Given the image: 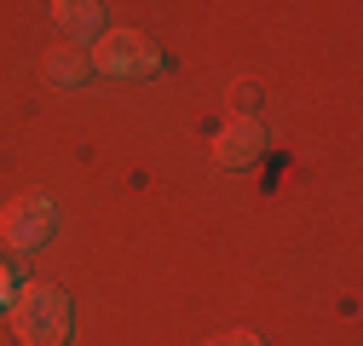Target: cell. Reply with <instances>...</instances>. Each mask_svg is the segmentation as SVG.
Segmentation results:
<instances>
[{
	"instance_id": "3",
	"label": "cell",
	"mask_w": 363,
	"mask_h": 346,
	"mask_svg": "<svg viewBox=\"0 0 363 346\" xmlns=\"http://www.w3.org/2000/svg\"><path fill=\"white\" fill-rule=\"evenodd\" d=\"M58 231V208H52V196H12L6 202V213H0V237H6V248H18V254H29V248H40Z\"/></svg>"
},
{
	"instance_id": "4",
	"label": "cell",
	"mask_w": 363,
	"mask_h": 346,
	"mask_svg": "<svg viewBox=\"0 0 363 346\" xmlns=\"http://www.w3.org/2000/svg\"><path fill=\"white\" fill-rule=\"evenodd\" d=\"M259 145H265V127L254 121V116H231L213 133V162L219 167H248L254 156H259Z\"/></svg>"
},
{
	"instance_id": "2",
	"label": "cell",
	"mask_w": 363,
	"mask_h": 346,
	"mask_svg": "<svg viewBox=\"0 0 363 346\" xmlns=\"http://www.w3.org/2000/svg\"><path fill=\"white\" fill-rule=\"evenodd\" d=\"M86 58H93V69H104V75H156V69H162L156 40L139 35V29H110V35H99L93 47H86Z\"/></svg>"
},
{
	"instance_id": "6",
	"label": "cell",
	"mask_w": 363,
	"mask_h": 346,
	"mask_svg": "<svg viewBox=\"0 0 363 346\" xmlns=\"http://www.w3.org/2000/svg\"><path fill=\"white\" fill-rule=\"evenodd\" d=\"M47 75H52L58 86H81L86 75H93V58H86L81 47H58V52L47 58Z\"/></svg>"
},
{
	"instance_id": "5",
	"label": "cell",
	"mask_w": 363,
	"mask_h": 346,
	"mask_svg": "<svg viewBox=\"0 0 363 346\" xmlns=\"http://www.w3.org/2000/svg\"><path fill=\"white\" fill-rule=\"evenodd\" d=\"M52 23L75 40H99L104 35V12H99V0H52Z\"/></svg>"
},
{
	"instance_id": "8",
	"label": "cell",
	"mask_w": 363,
	"mask_h": 346,
	"mask_svg": "<svg viewBox=\"0 0 363 346\" xmlns=\"http://www.w3.org/2000/svg\"><path fill=\"white\" fill-rule=\"evenodd\" d=\"M12 289H18V283H12V266H6V260H0V306H6V300H12Z\"/></svg>"
},
{
	"instance_id": "1",
	"label": "cell",
	"mask_w": 363,
	"mask_h": 346,
	"mask_svg": "<svg viewBox=\"0 0 363 346\" xmlns=\"http://www.w3.org/2000/svg\"><path fill=\"white\" fill-rule=\"evenodd\" d=\"M6 318L23 346H64L69 340V300L52 283H18L6 300Z\"/></svg>"
},
{
	"instance_id": "7",
	"label": "cell",
	"mask_w": 363,
	"mask_h": 346,
	"mask_svg": "<svg viewBox=\"0 0 363 346\" xmlns=\"http://www.w3.org/2000/svg\"><path fill=\"white\" fill-rule=\"evenodd\" d=\"M208 346H259V335H248V329H231V335H213Z\"/></svg>"
}]
</instances>
